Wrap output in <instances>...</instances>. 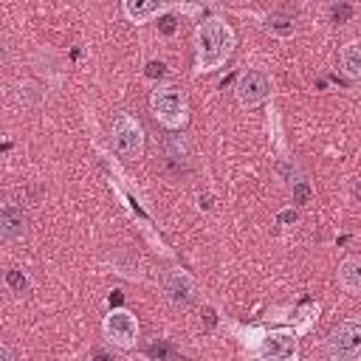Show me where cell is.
<instances>
[{
    "mask_svg": "<svg viewBox=\"0 0 361 361\" xmlns=\"http://www.w3.org/2000/svg\"><path fill=\"white\" fill-rule=\"evenodd\" d=\"M149 107H152V116L166 130H180L186 124V118H189L186 96L178 87H155L149 93Z\"/></svg>",
    "mask_w": 361,
    "mask_h": 361,
    "instance_id": "277c9868",
    "label": "cell"
},
{
    "mask_svg": "<svg viewBox=\"0 0 361 361\" xmlns=\"http://www.w3.org/2000/svg\"><path fill=\"white\" fill-rule=\"evenodd\" d=\"M0 361H14V355H11V347H8V344H3V347H0Z\"/></svg>",
    "mask_w": 361,
    "mask_h": 361,
    "instance_id": "ffe728a7",
    "label": "cell"
},
{
    "mask_svg": "<svg viewBox=\"0 0 361 361\" xmlns=\"http://www.w3.org/2000/svg\"><path fill=\"white\" fill-rule=\"evenodd\" d=\"M164 73H166V65L164 62H155V59L147 62V76H164Z\"/></svg>",
    "mask_w": 361,
    "mask_h": 361,
    "instance_id": "ac0fdd59",
    "label": "cell"
},
{
    "mask_svg": "<svg viewBox=\"0 0 361 361\" xmlns=\"http://www.w3.org/2000/svg\"><path fill=\"white\" fill-rule=\"evenodd\" d=\"M161 290L169 305L175 307H189L197 299V282L189 271L183 268H169L161 274Z\"/></svg>",
    "mask_w": 361,
    "mask_h": 361,
    "instance_id": "ba28073f",
    "label": "cell"
},
{
    "mask_svg": "<svg viewBox=\"0 0 361 361\" xmlns=\"http://www.w3.org/2000/svg\"><path fill=\"white\" fill-rule=\"evenodd\" d=\"M102 333L104 338L118 347V350H133L138 344V319L127 307H113L102 319Z\"/></svg>",
    "mask_w": 361,
    "mask_h": 361,
    "instance_id": "8992f818",
    "label": "cell"
},
{
    "mask_svg": "<svg viewBox=\"0 0 361 361\" xmlns=\"http://www.w3.org/2000/svg\"><path fill=\"white\" fill-rule=\"evenodd\" d=\"M336 276H338V288L344 293H353V296L361 293V257H344L338 262Z\"/></svg>",
    "mask_w": 361,
    "mask_h": 361,
    "instance_id": "30bf717a",
    "label": "cell"
},
{
    "mask_svg": "<svg viewBox=\"0 0 361 361\" xmlns=\"http://www.w3.org/2000/svg\"><path fill=\"white\" fill-rule=\"evenodd\" d=\"M172 8H175V6H164V3H141V0H127V3L121 6L124 17H127L130 23H147V20L161 17V14L172 11Z\"/></svg>",
    "mask_w": 361,
    "mask_h": 361,
    "instance_id": "8fae6325",
    "label": "cell"
},
{
    "mask_svg": "<svg viewBox=\"0 0 361 361\" xmlns=\"http://www.w3.org/2000/svg\"><path fill=\"white\" fill-rule=\"evenodd\" d=\"M299 316H302V319H299V324H296L293 330H296V333H307V330H310V324H313V322H316V316H319V305H316V302H310L305 310H299Z\"/></svg>",
    "mask_w": 361,
    "mask_h": 361,
    "instance_id": "2e32d148",
    "label": "cell"
},
{
    "mask_svg": "<svg viewBox=\"0 0 361 361\" xmlns=\"http://www.w3.org/2000/svg\"><path fill=\"white\" fill-rule=\"evenodd\" d=\"M353 195H355V197H358V200H361V180H358V183H355V186H353Z\"/></svg>",
    "mask_w": 361,
    "mask_h": 361,
    "instance_id": "603a6c76",
    "label": "cell"
},
{
    "mask_svg": "<svg viewBox=\"0 0 361 361\" xmlns=\"http://www.w3.org/2000/svg\"><path fill=\"white\" fill-rule=\"evenodd\" d=\"M90 361H113V358H110L107 353H93V355H90Z\"/></svg>",
    "mask_w": 361,
    "mask_h": 361,
    "instance_id": "7402d4cb",
    "label": "cell"
},
{
    "mask_svg": "<svg viewBox=\"0 0 361 361\" xmlns=\"http://www.w3.org/2000/svg\"><path fill=\"white\" fill-rule=\"evenodd\" d=\"M262 25H265L268 31L279 34V37H288V34H293V23H290L288 17H282V14H268Z\"/></svg>",
    "mask_w": 361,
    "mask_h": 361,
    "instance_id": "9a60e30c",
    "label": "cell"
},
{
    "mask_svg": "<svg viewBox=\"0 0 361 361\" xmlns=\"http://www.w3.org/2000/svg\"><path fill=\"white\" fill-rule=\"evenodd\" d=\"M330 17H333V23H347V20L353 17V6L338 3V6H333V8H330Z\"/></svg>",
    "mask_w": 361,
    "mask_h": 361,
    "instance_id": "e0dca14e",
    "label": "cell"
},
{
    "mask_svg": "<svg viewBox=\"0 0 361 361\" xmlns=\"http://www.w3.org/2000/svg\"><path fill=\"white\" fill-rule=\"evenodd\" d=\"M144 353H147L152 361H183V358L175 353V347H172V344H166V341H161V338H155Z\"/></svg>",
    "mask_w": 361,
    "mask_h": 361,
    "instance_id": "4fadbf2b",
    "label": "cell"
},
{
    "mask_svg": "<svg viewBox=\"0 0 361 361\" xmlns=\"http://www.w3.org/2000/svg\"><path fill=\"white\" fill-rule=\"evenodd\" d=\"M231 51H234V31L223 17L212 14L195 25V76L220 71L231 56Z\"/></svg>",
    "mask_w": 361,
    "mask_h": 361,
    "instance_id": "6da1fadb",
    "label": "cell"
},
{
    "mask_svg": "<svg viewBox=\"0 0 361 361\" xmlns=\"http://www.w3.org/2000/svg\"><path fill=\"white\" fill-rule=\"evenodd\" d=\"M214 322H217V310L214 307H203V324L206 327H214Z\"/></svg>",
    "mask_w": 361,
    "mask_h": 361,
    "instance_id": "d6986e66",
    "label": "cell"
},
{
    "mask_svg": "<svg viewBox=\"0 0 361 361\" xmlns=\"http://www.w3.org/2000/svg\"><path fill=\"white\" fill-rule=\"evenodd\" d=\"M161 28H164V34H172L175 31V20L172 17H164V25Z\"/></svg>",
    "mask_w": 361,
    "mask_h": 361,
    "instance_id": "44dd1931",
    "label": "cell"
},
{
    "mask_svg": "<svg viewBox=\"0 0 361 361\" xmlns=\"http://www.w3.org/2000/svg\"><path fill=\"white\" fill-rule=\"evenodd\" d=\"M110 144H113V149H116L118 158H124V161H138V158L144 155V130H141V124H138L130 113H121V116L113 121Z\"/></svg>",
    "mask_w": 361,
    "mask_h": 361,
    "instance_id": "5b68a950",
    "label": "cell"
},
{
    "mask_svg": "<svg viewBox=\"0 0 361 361\" xmlns=\"http://www.w3.org/2000/svg\"><path fill=\"white\" fill-rule=\"evenodd\" d=\"M6 288L14 290V293H25L31 288V279H28V274L23 268H8L6 271Z\"/></svg>",
    "mask_w": 361,
    "mask_h": 361,
    "instance_id": "5bb4252c",
    "label": "cell"
},
{
    "mask_svg": "<svg viewBox=\"0 0 361 361\" xmlns=\"http://www.w3.org/2000/svg\"><path fill=\"white\" fill-rule=\"evenodd\" d=\"M338 65L350 79H361V42L353 39L347 45H341L338 51Z\"/></svg>",
    "mask_w": 361,
    "mask_h": 361,
    "instance_id": "7c38bea8",
    "label": "cell"
},
{
    "mask_svg": "<svg viewBox=\"0 0 361 361\" xmlns=\"http://www.w3.org/2000/svg\"><path fill=\"white\" fill-rule=\"evenodd\" d=\"M25 234H28L25 209L17 206V203H3V209H0V240L14 243V240H23Z\"/></svg>",
    "mask_w": 361,
    "mask_h": 361,
    "instance_id": "9c48e42d",
    "label": "cell"
},
{
    "mask_svg": "<svg viewBox=\"0 0 361 361\" xmlns=\"http://www.w3.org/2000/svg\"><path fill=\"white\" fill-rule=\"evenodd\" d=\"M324 361H361V319H344L330 330Z\"/></svg>",
    "mask_w": 361,
    "mask_h": 361,
    "instance_id": "3957f363",
    "label": "cell"
},
{
    "mask_svg": "<svg viewBox=\"0 0 361 361\" xmlns=\"http://www.w3.org/2000/svg\"><path fill=\"white\" fill-rule=\"evenodd\" d=\"M248 353L257 361H299V333L290 327L257 330V338L248 344Z\"/></svg>",
    "mask_w": 361,
    "mask_h": 361,
    "instance_id": "7a4b0ae2",
    "label": "cell"
},
{
    "mask_svg": "<svg viewBox=\"0 0 361 361\" xmlns=\"http://www.w3.org/2000/svg\"><path fill=\"white\" fill-rule=\"evenodd\" d=\"M234 96L240 102V107L251 110V107H259L265 102H271L274 96V82L271 76L262 71V68H248L240 73L237 85H234Z\"/></svg>",
    "mask_w": 361,
    "mask_h": 361,
    "instance_id": "52a82bcc",
    "label": "cell"
}]
</instances>
